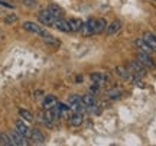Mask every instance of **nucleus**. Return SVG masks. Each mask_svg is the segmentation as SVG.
Returning <instances> with one entry per match:
<instances>
[{
  "mask_svg": "<svg viewBox=\"0 0 156 146\" xmlns=\"http://www.w3.org/2000/svg\"><path fill=\"white\" fill-rule=\"evenodd\" d=\"M127 69L130 71L132 75L140 77V78H143L146 74H147V68H146L145 65H142L139 61H130L127 64Z\"/></svg>",
  "mask_w": 156,
  "mask_h": 146,
  "instance_id": "obj_1",
  "label": "nucleus"
},
{
  "mask_svg": "<svg viewBox=\"0 0 156 146\" xmlns=\"http://www.w3.org/2000/svg\"><path fill=\"white\" fill-rule=\"evenodd\" d=\"M22 26H23V29H25V30H28V32H30V34L39 35L41 38H42L44 35L48 34V32L42 28V25H38V23H35V22H23Z\"/></svg>",
  "mask_w": 156,
  "mask_h": 146,
  "instance_id": "obj_2",
  "label": "nucleus"
},
{
  "mask_svg": "<svg viewBox=\"0 0 156 146\" xmlns=\"http://www.w3.org/2000/svg\"><path fill=\"white\" fill-rule=\"evenodd\" d=\"M68 106H69V109L73 112H83V110H85V106L83 103V97L77 96V94H74V96L68 98Z\"/></svg>",
  "mask_w": 156,
  "mask_h": 146,
  "instance_id": "obj_3",
  "label": "nucleus"
},
{
  "mask_svg": "<svg viewBox=\"0 0 156 146\" xmlns=\"http://www.w3.org/2000/svg\"><path fill=\"white\" fill-rule=\"evenodd\" d=\"M81 35L83 36H93L95 35V19L94 17H90L87 22H83V28H81Z\"/></svg>",
  "mask_w": 156,
  "mask_h": 146,
  "instance_id": "obj_4",
  "label": "nucleus"
},
{
  "mask_svg": "<svg viewBox=\"0 0 156 146\" xmlns=\"http://www.w3.org/2000/svg\"><path fill=\"white\" fill-rule=\"evenodd\" d=\"M137 61H139L142 65H145L147 69H155L156 68V64H155V61L152 59L151 54H146V52L139 51V54H137Z\"/></svg>",
  "mask_w": 156,
  "mask_h": 146,
  "instance_id": "obj_5",
  "label": "nucleus"
},
{
  "mask_svg": "<svg viewBox=\"0 0 156 146\" xmlns=\"http://www.w3.org/2000/svg\"><path fill=\"white\" fill-rule=\"evenodd\" d=\"M38 20L42 25H45V26H54V23H55V17L52 16L49 13V10L48 9H45V10H41L38 15Z\"/></svg>",
  "mask_w": 156,
  "mask_h": 146,
  "instance_id": "obj_6",
  "label": "nucleus"
},
{
  "mask_svg": "<svg viewBox=\"0 0 156 146\" xmlns=\"http://www.w3.org/2000/svg\"><path fill=\"white\" fill-rule=\"evenodd\" d=\"M9 136H10L12 143H13L15 146H26V145H28L26 137H25V136H22L19 132H16V130L10 132V133H9Z\"/></svg>",
  "mask_w": 156,
  "mask_h": 146,
  "instance_id": "obj_7",
  "label": "nucleus"
},
{
  "mask_svg": "<svg viewBox=\"0 0 156 146\" xmlns=\"http://www.w3.org/2000/svg\"><path fill=\"white\" fill-rule=\"evenodd\" d=\"M90 80H91L93 83H95V84L104 85L106 83H108L110 77H108L107 74H104V73H93L91 75H90Z\"/></svg>",
  "mask_w": 156,
  "mask_h": 146,
  "instance_id": "obj_8",
  "label": "nucleus"
},
{
  "mask_svg": "<svg viewBox=\"0 0 156 146\" xmlns=\"http://www.w3.org/2000/svg\"><path fill=\"white\" fill-rule=\"evenodd\" d=\"M122 28H123V22L117 19V20H113L112 23H108V25H107L106 32H107V35L113 36V35H116L117 32H120V29Z\"/></svg>",
  "mask_w": 156,
  "mask_h": 146,
  "instance_id": "obj_9",
  "label": "nucleus"
},
{
  "mask_svg": "<svg viewBox=\"0 0 156 146\" xmlns=\"http://www.w3.org/2000/svg\"><path fill=\"white\" fill-rule=\"evenodd\" d=\"M69 124L73 126V127H78V126H81L84 122V116L81 112H74L71 116H69Z\"/></svg>",
  "mask_w": 156,
  "mask_h": 146,
  "instance_id": "obj_10",
  "label": "nucleus"
},
{
  "mask_svg": "<svg viewBox=\"0 0 156 146\" xmlns=\"http://www.w3.org/2000/svg\"><path fill=\"white\" fill-rule=\"evenodd\" d=\"M56 103H58V100H56L55 96H52V94H49V96H45L44 100H42L44 110H52V109L55 107Z\"/></svg>",
  "mask_w": 156,
  "mask_h": 146,
  "instance_id": "obj_11",
  "label": "nucleus"
},
{
  "mask_svg": "<svg viewBox=\"0 0 156 146\" xmlns=\"http://www.w3.org/2000/svg\"><path fill=\"white\" fill-rule=\"evenodd\" d=\"M54 28H56L59 32H64V34H69L71 32V28H69V23L65 19H58L54 23Z\"/></svg>",
  "mask_w": 156,
  "mask_h": 146,
  "instance_id": "obj_12",
  "label": "nucleus"
},
{
  "mask_svg": "<svg viewBox=\"0 0 156 146\" xmlns=\"http://www.w3.org/2000/svg\"><path fill=\"white\" fill-rule=\"evenodd\" d=\"M15 127H16V129H15L16 132H19L22 136H25L26 139H29V136H30V129H29L28 126L23 123L22 120H17L16 123H15Z\"/></svg>",
  "mask_w": 156,
  "mask_h": 146,
  "instance_id": "obj_13",
  "label": "nucleus"
},
{
  "mask_svg": "<svg viewBox=\"0 0 156 146\" xmlns=\"http://www.w3.org/2000/svg\"><path fill=\"white\" fill-rule=\"evenodd\" d=\"M29 139H30V141H34L35 143H39V145H41V143H44L45 142V136L39 129H32L30 130V136H29Z\"/></svg>",
  "mask_w": 156,
  "mask_h": 146,
  "instance_id": "obj_14",
  "label": "nucleus"
},
{
  "mask_svg": "<svg viewBox=\"0 0 156 146\" xmlns=\"http://www.w3.org/2000/svg\"><path fill=\"white\" fill-rule=\"evenodd\" d=\"M42 39H44L45 44H46L48 46H51V48H58V46L61 45V41L56 39L55 36H52V35H49V34L44 35V36H42Z\"/></svg>",
  "mask_w": 156,
  "mask_h": 146,
  "instance_id": "obj_15",
  "label": "nucleus"
},
{
  "mask_svg": "<svg viewBox=\"0 0 156 146\" xmlns=\"http://www.w3.org/2000/svg\"><path fill=\"white\" fill-rule=\"evenodd\" d=\"M83 103H84V106H85V109H94V107L97 106L95 96H93L91 93H88V94H85V96L83 97Z\"/></svg>",
  "mask_w": 156,
  "mask_h": 146,
  "instance_id": "obj_16",
  "label": "nucleus"
},
{
  "mask_svg": "<svg viewBox=\"0 0 156 146\" xmlns=\"http://www.w3.org/2000/svg\"><path fill=\"white\" fill-rule=\"evenodd\" d=\"M46 9L49 10V13L54 17H55L56 20H58V19H62V16H64V10H62V9L58 5H49L48 7H46Z\"/></svg>",
  "mask_w": 156,
  "mask_h": 146,
  "instance_id": "obj_17",
  "label": "nucleus"
},
{
  "mask_svg": "<svg viewBox=\"0 0 156 146\" xmlns=\"http://www.w3.org/2000/svg\"><path fill=\"white\" fill-rule=\"evenodd\" d=\"M68 23H69L71 32H80L81 28H83V20L78 19V17H71V19H68Z\"/></svg>",
  "mask_w": 156,
  "mask_h": 146,
  "instance_id": "obj_18",
  "label": "nucleus"
},
{
  "mask_svg": "<svg viewBox=\"0 0 156 146\" xmlns=\"http://www.w3.org/2000/svg\"><path fill=\"white\" fill-rule=\"evenodd\" d=\"M116 74L120 78L126 80V81H132V78H133V75L130 74V71L124 67H116Z\"/></svg>",
  "mask_w": 156,
  "mask_h": 146,
  "instance_id": "obj_19",
  "label": "nucleus"
},
{
  "mask_svg": "<svg viewBox=\"0 0 156 146\" xmlns=\"http://www.w3.org/2000/svg\"><path fill=\"white\" fill-rule=\"evenodd\" d=\"M143 41L153 49V52H156V36L155 35L152 34V32H146V34L143 35Z\"/></svg>",
  "mask_w": 156,
  "mask_h": 146,
  "instance_id": "obj_20",
  "label": "nucleus"
},
{
  "mask_svg": "<svg viewBox=\"0 0 156 146\" xmlns=\"http://www.w3.org/2000/svg\"><path fill=\"white\" fill-rule=\"evenodd\" d=\"M107 25H108V23L106 22V19H104V17H100V19H95V35L103 34V32L106 30Z\"/></svg>",
  "mask_w": 156,
  "mask_h": 146,
  "instance_id": "obj_21",
  "label": "nucleus"
},
{
  "mask_svg": "<svg viewBox=\"0 0 156 146\" xmlns=\"http://www.w3.org/2000/svg\"><path fill=\"white\" fill-rule=\"evenodd\" d=\"M134 44H136V46H137L139 51H142V52H146V54H152V52H153V49L143 41V38H142V39H136Z\"/></svg>",
  "mask_w": 156,
  "mask_h": 146,
  "instance_id": "obj_22",
  "label": "nucleus"
},
{
  "mask_svg": "<svg viewBox=\"0 0 156 146\" xmlns=\"http://www.w3.org/2000/svg\"><path fill=\"white\" fill-rule=\"evenodd\" d=\"M123 97V90L120 88H113V90L108 91V98L110 100H119Z\"/></svg>",
  "mask_w": 156,
  "mask_h": 146,
  "instance_id": "obj_23",
  "label": "nucleus"
},
{
  "mask_svg": "<svg viewBox=\"0 0 156 146\" xmlns=\"http://www.w3.org/2000/svg\"><path fill=\"white\" fill-rule=\"evenodd\" d=\"M19 116H20L23 120H26V122H34V114L29 112V110L20 109V110H19Z\"/></svg>",
  "mask_w": 156,
  "mask_h": 146,
  "instance_id": "obj_24",
  "label": "nucleus"
},
{
  "mask_svg": "<svg viewBox=\"0 0 156 146\" xmlns=\"http://www.w3.org/2000/svg\"><path fill=\"white\" fill-rule=\"evenodd\" d=\"M0 145H5V146H13L12 143V139L9 133H2L0 132Z\"/></svg>",
  "mask_w": 156,
  "mask_h": 146,
  "instance_id": "obj_25",
  "label": "nucleus"
},
{
  "mask_svg": "<svg viewBox=\"0 0 156 146\" xmlns=\"http://www.w3.org/2000/svg\"><path fill=\"white\" fill-rule=\"evenodd\" d=\"M3 20H5L6 25H13V23H16L17 20H19V17H17V15H15V13H10V15L5 16Z\"/></svg>",
  "mask_w": 156,
  "mask_h": 146,
  "instance_id": "obj_26",
  "label": "nucleus"
},
{
  "mask_svg": "<svg viewBox=\"0 0 156 146\" xmlns=\"http://www.w3.org/2000/svg\"><path fill=\"white\" fill-rule=\"evenodd\" d=\"M90 93H91L93 96H98V94L101 93V85L93 83V84H91V87H90Z\"/></svg>",
  "mask_w": 156,
  "mask_h": 146,
  "instance_id": "obj_27",
  "label": "nucleus"
},
{
  "mask_svg": "<svg viewBox=\"0 0 156 146\" xmlns=\"http://www.w3.org/2000/svg\"><path fill=\"white\" fill-rule=\"evenodd\" d=\"M23 5L26 7H30V9H35L38 6V2L36 0H23Z\"/></svg>",
  "mask_w": 156,
  "mask_h": 146,
  "instance_id": "obj_28",
  "label": "nucleus"
},
{
  "mask_svg": "<svg viewBox=\"0 0 156 146\" xmlns=\"http://www.w3.org/2000/svg\"><path fill=\"white\" fill-rule=\"evenodd\" d=\"M35 97H36V98H41V97H42V98H44V93H42V91H36V93H35Z\"/></svg>",
  "mask_w": 156,
  "mask_h": 146,
  "instance_id": "obj_29",
  "label": "nucleus"
},
{
  "mask_svg": "<svg viewBox=\"0 0 156 146\" xmlns=\"http://www.w3.org/2000/svg\"><path fill=\"white\" fill-rule=\"evenodd\" d=\"M3 39V34H2V30H0V41Z\"/></svg>",
  "mask_w": 156,
  "mask_h": 146,
  "instance_id": "obj_30",
  "label": "nucleus"
},
{
  "mask_svg": "<svg viewBox=\"0 0 156 146\" xmlns=\"http://www.w3.org/2000/svg\"><path fill=\"white\" fill-rule=\"evenodd\" d=\"M0 13H2V7H0Z\"/></svg>",
  "mask_w": 156,
  "mask_h": 146,
  "instance_id": "obj_31",
  "label": "nucleus"
}]
</instances>
